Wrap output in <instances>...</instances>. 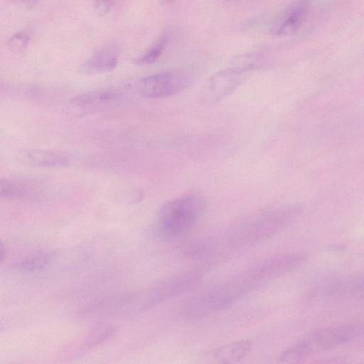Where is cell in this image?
Returning a JSON list of instances; mask_svg holds the SVG:
<instances>
[{"mask_svg":"<svg viewBox=\"0 0 364 364\" xmlns=\"http://www.w3.org/2000/svg\"><path fill=\"white\" fill-rule=\"evenodd\" d=\"M262 287L245 272L191 298L183 307L186 318L198 319L229 309Z\"/></svg>","mask_w":364,"mask_h":364,"instance_id":"1","label":"cell"},{"mask_svg":"<svg viewBox=\"0 0 364 364\" xmlns=\"http://www.w3.org/2000/svg\"><path fill=\"white\" fill-rule=\"evenodd\" d=\"M296 213L294 208H284L243 218L228 228L226 231L227 240L230 245L235 247L259 244L286 228Z\"/></svg>","mask_w":364,"mask_h":364,"instance_id":"2","label":"cell"},{"mask_svg":"<svg viewBox=\"0 0 364 364\" xmlns=\"http://www.w3.org/2000/svg\"><path fill=\"white\" fill-rule=\"evenodd\" d=\"M206 204L205 198L198 193L185 194L167 201L157 215L156 235L165 241L179 238L200 218Z\"/></svg>","mask_w":364,"mask_h":364,"instance_id":"3","label":"cell"},{"mask_svg":"<svg viewBox=\"0 0 364 364\" xmlns=\"http://www.w3.org/2000/svg\"><path fill=\"white\" fill-rule=\"evenodd\" d=\"M352 330L348 327L328 328L312 331L284 350L279 357L283 363L299 361L316 353L337 347L350 340Z\"/></svg>","mask_w":364,"mask_h":364,"instance_id":"4","label":"cell"},{"mask_svg":"<svg viewBox=\"0 0 364 364\" xmlns=\"http://www.w3.org/2000/svg\"><path fill=\"white\" fill-rule=\"evenodd\" d=\"M191 68H177L143 77L136 83L139 93L148 99H161L179 94L195 81Z\"/></svg>","mask_w":364,"mask_h":364,"instance_id":"5","label":"cell"},{"mask_svg":"<svg viewBox=\"0 0 364 364\" xmlns=\"http://www.w3.org/2000/svg\"><path fill=\"white\" fill-rule=\"evenodd\" d=\"M305 259V255L301 253L281 255L259 262L245 272L251 279L263 285L294 271Z\"/></svg>","mask_w":364,"mask_h":364,"instance_id":"6","label":"cell"},{"mask_svg":"<svg viewBox=\"0 0 364 364\" xmlns=\"http://www.w3.org/2000/svg\"><path fill=\"white\" fill-rule=\"evenodd\" d=\"M242 74L231 67L214 74L200 91V100L214 105L223 100L239 86Z\"/></svg>","mask_w":364,"mask_h":364,"instance_id":"7","label":"cell"},{"mask_svg":"<svg viewBox=\"0 0 364 364\" xmlns=\"http://www.w3.org/2000/svg\"><path fill=\"white\" fill-rule=\"evenodd\" d=\"M120 52V46L114 43L103 46L79 66L78 71L85 75L111 71L118 63Z\"/></svg>","mask_w":364,"mask_h":364,"instance_id":"8","label":"cell"},{"mask_svg":"<svg viewBox=\"0 0 364 364\" xmlns=\"http://www.w3.org/2000/svg\"><path fill=\"white\" fill-rule=\"evenodd\" d=\"M16 156L23 164L45 168L65 167L71 161L70 156L64 152L38 149H22Z\"/></svg>","mask_w":364,"mask_h":364,"instance_id":"9","label":"cell"},{"mask_svg":"<svg viewBox=\"0 0 364 364\" xmlns=\"http://www.w3.org/2000/svg\"><path fill=\"white\" fill-rule=\"evenodd\" d=\"M307 13V1L298 0L290 5L272 23L271 32L277 36L294 33L303 23Z\"/></svg>","mask_w":364,"mask_h":364,"instance_id":"10","label":"cell"},{"mask_svg":"<svg viewBox=\"0 0 364 364\" xmlns=\"http://www.w3.org/2000/svg\"><path fill=\"white\" fill-rule=\"evenodd\" d=\"M253 348L249 338L231 341L208 352L204 358L211 363H234L247 357Z\"/></svg>","mask_w":364,"mask_h":364,"instance_id":"11","label":"cell"},{"mask_svg":"<svg viewBox=\"0 0 364 364\" xmlns=\"http://www.w3.org/2000/svg\"><path fill=\"white\" fill-rule=\"evenodd\" d=\"M41 192V185L32 180L10 178L0 181V196L6 199L28 200L38 197Z\"/></svg>","mask_w":364,"mask_h":364,"instance_id":"12","label":"cell"},{"mask_svg":"<svg viewBox=\"0 0 364 364\" xmlns=\"http://www.w3.org/2000/svg\"><path fill=\"white\" fill-rule=\"evenodd\" d=\"M119 96L115 90L90 91L75 96L71 102L78 106L95 105L117 100Z\"/></svg>","mask_w":364,"mask_h":364,"instance_id":"13","label":"cell"},{"mask_svg":"<svg viewBox=\"0 0 364 364\" xmlns=\"http://www.w3.org/2000/svg\"><path fill=\"white\" fill-rule=\"evenodd\" d=\"M166 43V38L163 36L156 41L148 50L134 60L139 65H149L155 63L162 54Z\"/></svg>","mask_w":364,"mask_h":364,"instance_id":"14","label":"cell"},{"mask_svg":"<svg viewBox=\"0 0 364 364\" xmlns=\"http://www.w3.org/2000/svg\"><path fill=\"white\" fill-rule=\"evenodd\" d=\"M50 262V257L48 255H41L18 262L16 268L23 272H33L46 267Z\"/></svg>","mask_w":364,"mask_h":364,"instance_id":"15","label":"cell"},{"mask_svg":"<svg viewBox=\"0 0 364 364\" xmlns=\"http://www.w3.org/2000/svg\"><path fill=\"white\" fill-rule=\"evenodd\" d=\"M31 38V34L29 31H18L10 37L7 41V48L11 52L18 53L28 46Z\"/></svg>","mask_w":364,"mask_h":364,"instance_id":"16","label":"cell"},{"mask_svg":"<svg viewBox=\"0 0 364 364\" xmlns=\"http://www.w3.org/2000/svg\"><path fill=\"white\" fill-rule=\"evenodd\" d=\"M118 0H95V9L101 16L107 14Z\"/></svg>","mask_w":364,"mask_h":364,"instance_id":"17","label":"cell"},{"mask_svg":"<svg viewBox=\"0 0 364 364\" xmlns=\"http://www.w3.org/2000/svg\"><path fill=\"white\" fill-rule=\"evenodd\" d=\"M16 4L26 7L30 8L36 5L39 0H14Z\"/></svg>","mask_w":364,"mask_h":364,"instance_id":"18","label":"cell"},{"mask_svg":"<svg viewBox=\"0 0 364 364\" xmlns=\"http://www.w3.org/2000/svg\"><path fill=\"white\" fill-rule=\"evenodd\" d=\"M166 3L167 4H171L172 3L173 1H174L175 0H164Z\"/></svg>","mask_w":364,"mask_h":364,"instance_id":"19","label":"cell"}]
</instances>
